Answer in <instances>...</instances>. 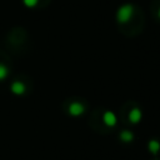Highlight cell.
I'll return each mask as SVG.
<instances>
[{
	"label": "cell",
	"mask_w": 160,
	"mask_h": 160,
	"mask_svg": "<svg viewBox=\"0 0 160 160\" xmlns=\"http://www.w3.org/2000/svg\"><path fill=\"white\" fill-rule=\"evenodd\" d=\"M134 15V6L131 4H125L122 6H120L116 11V20L121 24L130 21V19Z\"/></svg>",
	"instance_id": "obj_1"
},
{
	"label": "cell",
	"mask_w": 160,
	"mask_h": 160,
	"mask_svg": "<svg viewBox=\"0 0 160 160\" xmlns=\"http://www.w3.org/2000/svg\"><path fill=\"white\" fill-rule=\"evenodd\" d=\"M85 111V108L82 104L80 102H72L70 106H69V114L72 115V116H80L82 112Z\"/></svg>",
	"instance_id": "obj_2"
},
{
	"label": "cell",
	"mask_w": 160,
	"mask_h": 160,
	"mask_svg": "<svg viewBox=\"0 0 160 160\" xmlns=\"http://www.w3.org/2000/svg\"><path fill=\"white\" fill-rule=\"evenodd\" d=\"M102 120H104V122L108 125V126H114V125H116V116H115V114L112 112V111H105L104 112V116H102Z\"/></svg>",
	"instance_id": "obj_3"
},
{
	"label": "cell",
	"mask_w": 160,
	"mask_h": 160,
	"mask_svg": "<svg viewBox=\"0 0 160 160\" xmlns=\"http://www.w3.org/2000/svg\"><path fill=\"white\" fill-rule=\"evenodd\" d=\"M141 116H142V114H141L140 109L134 108V109L130 111V114H129V120H130L132 124H138V122L141 120Z\"/></svg>",
	"instance_id": "obj_4"
},
{
	"label": "cell",
	"mask_w": 160,
	"mask_h": 160,
	"mask_svg": "<svg viewBox=\"0 0 160 160\" xmlns=\"http://www.w3.org/2000/svg\"><path fill=\"white\" fill-rule=\"evenodd\" d=\"M11 91L16 95H21V94L25 92V85L20 81H15V82L11 84Z\"/></svg>",
	"instance_id": "obj_5"
},
{
	"label": "cell",
	"mask_w": 160,
	"mask_h": 160,
	"mask_svg": "<svg viewBox=\"0 0 160 160\" xmlns=\"http://www.w3.org/2000/svg\"><path fill=\"white\" fill-rule=\"evenodd\" d=\"M120 139L122 141H125V142H129V141H131L134 139V134L130 130H122L120 132Z\"/></svg>",
	"instance_id": "obj_6"
},
{
	"label": "cell",
	"mask_w": 160,
	"mask_h": 160,
	"mask_svg": "<svg viewBox=\"0 0 160 160\" xmlns=\"http://www.w3.org/2000/svg\"><path fill=\"white\" fill-rule=\"evenodd\" d=\"M148 146H149V150H150L152 154H156V152L160 150V142H159L158 140H155V139L150 140Z\"/></svg>",
	"instance_id": "obj_7"
},
{
	"label": "cell",
	"mask_w": 160,
	"mask_h": 160,
	"mask_svg": "<svg viewBox=\"0 0 160 160\" xmlns=\"http://www.w3.org/2000/svg\"><path fill=\"white\" fill-rule=\"evenodd\" d=\"M8 75H9V69L4 64H0V81L6 79Z\"/></svg>",
	"instance_id": "obj_8"
},
{
	"label": "cell",
	"mask_w": 160,
	"mask_h": 160,
	"mask_svg": "<svg viewBox=\"0 0 160 160\" xmlns=\"http://www.w3.org/2000/svg\"><path fill=\"white\" fill-rule=\"evenodd\" d=\"M24 5L28 6V8H34L36 4H38V0H22Z\"/></svg>",
	"instance_id": "obj_9"
},
{
	"label": "cell",
	"mask_w": 160,
	"mask_h": 160,
	"mask_svg": "<svg viewBox=\"0 0 160 160\" xmlns=\"http://www.w3.org/2000/svg\"><path fill=\"white\" fill-rule=\"evenodd\" d=\"M158 15H159V18H160V8H159V11H158Z\"/></svg>",
	"instance_id": "obj_10"
}]
</instances>
